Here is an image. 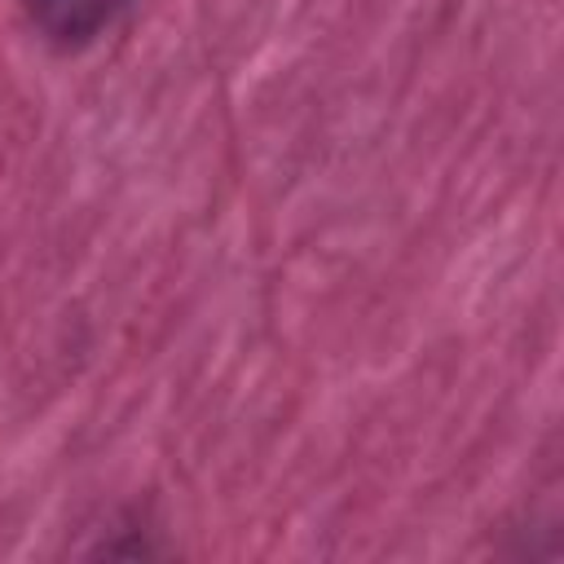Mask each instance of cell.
I'll return each instance as SVG.
<instances>
[{
  "label": "cell",
  "mask_w": 564,
  "mask_h": 564,
  "mask_svg": "<svg viewBox=\"0 0 564 564\" xmlns=\"http://www.w3.org/2000/svg\"><path fill=\"white\" fill-rule=\"evenodd\" d=\"M119 9L123 0H31V13L40 18V26L66 44L93 40Z\"/></svg>",
  "instance_id": "1"
}]
</instances>
